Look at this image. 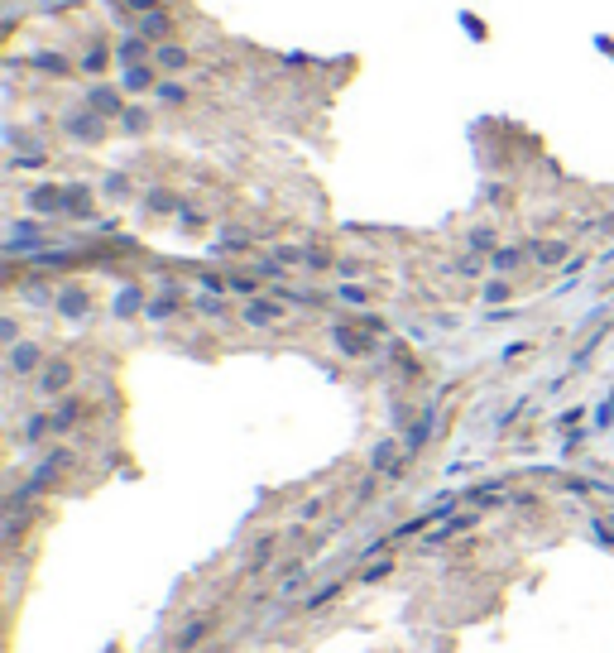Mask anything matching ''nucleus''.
<instances>
[{
    "label": "nucleus",
    "mask_w": 614,
    "mask_h": 653,
    "mask_svg": "<svg viewBox=\"0 0 614 653\" xmlns=\"http://www.w3.org/2000/svg\"><path fill=\"white\" fill-rule=\"evenodd\" d=\"M159 63H168V68H183L187 54H183V48H159Z\"/></svg>",
    "instance_id": "nucleus-2"
},
{
    "label": "nucleus",
    "mask_w": 614,
    "mask_h": 653,
    "mask_svg": "<svg viewBox=\"0 0 614 653\" xmlns=\"http://www.w3.org/2000/svg\"><path fill=\"white\" fill-rule=\"evenodd\" d=\"M130 10H159V0H130Z\"/></svg>",
    "instance_id": "nucleus-6"
},
{
    "label": "nucleus",
    "mask_w": 614,
    "mask_h": 653,
    "mask_svg": "<svg viewBox=\"0 0 614 653\" xmlns=\"http://www.w3.org/2000/svg\"><path fill=\"white\" fill-rule=\"evenodd\" d=\"M336 591H341V586H327V591H317L312 600H307V606H312V610H322V606H327V600H332Z\"/></svg>",
    "instance_id": "nucleus-5"
},
{
    "label": "nucleus",
    "mask_w": 614,
    "mask_h": 653,
    "mask_svg": "<svg viewBox=\"0 0 614 653\" xmlns=\"http://www.w3.org/2000/svg\"><path fill=\"white\" fill-rule=\"evenodd\" d=\"M34 361H39V351H34V346H20V356H15V371H29Z\"/></svg>",
    "instance_id": "nucleus-3"
},
{
    "label": "nucleus",
    "mask_w": 614,
    "mask_h": 653,
    "mask_svg": "<svg viewBox=\"0 0 614 653\" xmlns=\"http://www.w3.org/2000/svg\"><path fill=\"white\" fill-rule=\"evenodd\" d=\"M144 35H168V20H163V15H149V20H144Z\"/></svg>",
    "instance_id": "nucleus-4"
},
{
    "label": "nucleus",
    "mask_w": 614,
    "mask_h": 653,
    "mask_svg": "<svg viewBox=\"0 0 614 653\" xmlns=\"http://www.w3.org/2000/svg\"><path fill=\"white\" fill-rule=\"evenodd\" d=\"M67 375H73V371H67V365H54V371L44 375V390H63V384H67Z\"/></svg>",
    "instance_id": "nucleus-1"
}]
</instances>
